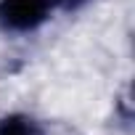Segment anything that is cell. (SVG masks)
I'll return each instance as SVG.
<instances>
[{"mask_svg":"<svg viewBox=\"0 0 135 135\" xmlns=\"http://www.w3.org/2000/svg\"><path fill=\"white\" fill-rule=\"evenodd\" d=\"M50 0H0V32L32 35L53 16Z\"/></svg>","mask_w":135,"mask_h":135,"instance_id":"obj_1","label":"cell"},{"mask_svg":"<svg viewBox=\"0 0 135 135\" xmlns=\"http://www.w3.org/2000/svg\"><path fill=\"white\" fill-rule=\"evenodd\" d=\"M0 135H48L42 122L24 111H11L0 117Z\"/></svg>","mask_w":135,"mask_h":135,"instance_id":"obj_2","label":"cell"},{"mask_svg":"<svg viewBox=\"0 0 135 135\" xmlns=\"http://www.w3.org/2000/svg\"><path fill=\"white\" fill-rule=\"evenodd\" d=\"M114 119H117V124L122 130L130 132V127H132V95H130V88L127 85L114 98Z\"/></svg>","mask_w":135,"mask_h":135,"instance_id":"obj_3","label":"cell"},{"mask_svg":"<svg viewBox=\"0 0 135 135\" xmlns=\"http://www.w3.org/2000/svg\"><path fill=\"white\" fill-rule=\"evenodd\" d=\"M53 3V11H61V13H77L82 8H88L93 0H50Z\"/></svg>","mask_w":135,"mask_h":135,"instance_id":"obj_4","label":"cell"}]
</instances>
